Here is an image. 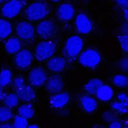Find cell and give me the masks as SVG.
<instances>
[{"label": "cell", "mask_w": 128, "mask_h": 128, "mask_svg": "<svg viewBox=\"0 0 128 128\" xmlns=\"http://www.w3.org/2000/svg\"><path fill=\"white\" fill-rule=\"evenodd\" d=\"M12 114L11 110L8 106H0V122H4L10 120Z\"/></svg>", "instance_id": "obj_25"}, {"label": "cell", "mask_w": 128, "mask_h": 128, "mask_svg": "<svg viewBox=\"0 0 128 128\" xmlns=\"http://www.w3.org/2000/svg\"><path fill=\"white\" fill-rule=\"evenodd\" d=\"M102 84V82L98 78L90 80L85 86V90L90 94H96L98 88Z\"/></svg>", "instance_id": "obj_21"}, {"label": "cell", "mask_w": 128, "mask_h": 128, "mask_svg": "<svg viewBox=\"0 0 128 128\" xmlns=\"http://www.w3.org/2000/svg\"><path fill=\"white\" fill-rule=\"evenodd\" d=\"M66 66V60L59 56L52 57L47 62V66L48 70L54 72H58L62 71Z\"/></svg>", "instance_id": "obj_13"}, {"label": "cell", "mask_w": 128, "mask_h": 128, "mask_svg": "<svg viewBox=\"0 0 128 128\" xmlns=\"http://www.w3.org/2000/svg\"><path fill=\"white\" fill-rule=\"evenodd\" d=\"M8 0H0V4L1 3H3L4 2H6V1H8Z\"/></svg>", "instance_id": "obj_38"}, {"label": "cell", "mask_w": 128, "mask_h": 128, "mask_svg": "<svg viewBox=\"0 0 128 128\" xmlns=\"http://www.w3.org/2000/svg\"></svg>", "instance_id": "obj_41"}, {"label": "cell", "mask_w": 128, "mask_h": 128, "mask_svg": "<svg viewBox=\"0 0 128 128\" xmlns=\"http://www.w3.org/2000/svg\"><path fill=\"white\" fill-rule=\"evenodd\" d=\"M28 80L30 83L33 86H41L47 80L46 72L42 67H35L30 71L28 74Z\"/></svg>", "instance_id": "obj_7"}, {"label": "cell", "mask_w": 128, "mask_h": 128, "mask_svg": "<svg viewBox=\"0 0 128 128\" xmlns=\"http://www.w3.org/2000/svg\"><path fill=\"white\" fill-rule=\"evenodd\" d=\"M124 128H128V126H126Z\"/></svg>", "instance_id": "obj_40"}, {"label": "cell", "mask_w": 128, "mask_h": 128, "mask_svg": "<svg viewBox=\"0 0 128 128\" xmlns=\"http://www.w3.org/2000/svg\"><path fill=\"white\" fill-rule=\"evenodd\" d=\"M21 45L19 40L15 37L10 38L6 42L4 49L6 52L10 54H17L20 49Z\"/></svg>", "instance_id": "obj_17"}, {"label": "cell", "mask_w": 128, "mask_h": 128, "mask_svg": "<svg viewBox=\"0 0 128 128\" xmlns=\"http://www.w3.org/2000/svg\"><path fill=\"white\" fill-rule=\"evenodd\" d=\"M55 44L49 40L39 42L34 50V56L38 61L42 62L50 58L56 52Z\"/></svg>", "instance_id": "obj_3"}, {"label": "cell", "mask_w": 128, "mask_h": 128, "mask_svg": "<svg viewBox=\"0 0 128 128\" xmlns=\"http://www.w3.org/2000/svg\"><path fill=\"white\" fill-rule=\"evenodd\" d=\"M76 26L78 31L83 34L89 33L92 29L91 21L84 14H80L77 16L76 20Z\"/></svg>", "instance_id": "obj_10"}, {"label": "cell", "mask_w": 128, "mask_h": 128, "mask_svg": "<svg viewBox=\"0 0 128 128\" xmlns=\"http://www.w3.org/2000/svg\"><path fill=\"white\" fill-rule=\"evenodd\" d=\"M124 61H125V63H126V70H128V58L126 59V60H124Z\"/></svg>", "instance_id": "obj_37"}, {"label": "cell", "mask_w": 128, "mask_h": 128, "mask_svg": "<svg viewBox=\"0 0 128 128\" xmlns=\"http://www.w3.org/2000/svg\"><path fill=\"white\" fill-rule=\"evenodd\" d=\"M27 128H40L37 124H31L27 127Z\"/></svg>", "instance_id": "obj_36"}, {"label": "cell", "mask_w": 128, "mask_h": 128, "mask_svg": "<svg viewBox=\"0 0 128 128\" xmlns=\"http://www.w3.org/2000/svg\"><path fill=\"white\" fill-rule=\"evenodd\" d=\"M113 82L118 87H125L128 85V78L122 74H118L114 76Z\"/></svg>", "instance_id": "obj_26"}, {"label": "cell", "mask_w": 128, "mask_h": 128, "mask_svg": "<svg viewBox=\"0 0 128 128\" xmlns=\"http://www.w3.org/2000/svg\"><path fill=\"white\" fill-rule=\"evenodd\" d=\"M120 32L122 35H128V23H124L122 25Z\"/></svg>", "instance_id": "obj_31"}, {"label": "cell", "mask_w": 128, "mask_h": 128, "mask_svg": "<svg viewBox=\"0 0 128 128\" xmlns=\"http://www.w3.org/2000/svg\"><path fill=\"white\" fill-rule=\"evenodd\" d=\"M69 98V95L67 93L58 94L51 97L50 103L52 107L59 108L65 106L68 102Z\"/></svg>", "instance_id": "obj_16"}, {"label": "cell", "mask_w": 128, "mask_h": 128, "mask_svg": "<svg viewBox=\"0 0 128 128\" xmlns=\"http://www.w3.org/2000/svg\"><path fill=\"white\" fill-rule=\"evenodd\" d=\"M55 30L56 27L54 23L50 20H45L40 22L36 27L38 34L44 39H48L52 37Z\"/></svg>", "instance_id": "obj_9"}, {"label": "cell", "mask_w": 128, "mask_h": 128, "mask_svg": "<svg viewBox=\"0 0 128 128\" xmlns=\"http://www.w3.org/2000/svg\"><path fill=\"white\" fill-rule=\"evenodd\" d=\"M109 128H122V124L119 121H114L110 125Z\"/></svg>", "instance_id": "obj_32"}, {"label": "cell", "mask_w": 128, "mask_h": 128, "mask_svg": "<svg viewBox=\"0 0 128 128\" xmlns=\"http://www.w3.org/2000/svg\"><path fill=\"white\" fill-rule=\"evenodd\" d=\"M14 128H27L28 122L27 119L18 116L14 118Z\"/></svg>", "instance_id": "obj_27"}, {"label": "cell", "mask_w": 128, "mask_h": 128, "mask_svg": "<svg viewBox=\"0 0 128 128\" xmlns=\"http://www.w3.org/2000/svg\"><path fill=\"white\" fill-rule=\"evenodd\" d=\"M63 85L62 78L57 75H54L47 80L46 88L51 93H58L62 90Z\"/></svg>", "instance_id": "obj_11"}, {"label": "cell", "mask_w": 128, "mask_h": 128, "mask_svg": "<svg viewBox=\"0 0 128 128\" xmlns=\"http://www.w3.org/2000/svg\"><path fill=\"white\" fill-rule=\"evenodd\" d=\"M26 4L25 0H10L2 6V14L8 18H15L20 14Z\"/></svg>", "instance_id": "obj_4"}, {"label": "cell", "mask_w": 128, "mask_h": 128, "mask_svg": "<svg viewBox=\"0 0 128 128\" xmlns=\"http://www.w3.org/2000/svg\"><path fill=\"white\" fill-rule=\"evenodd\" d=\"M16 94L19 99L26 102L32 101L36 96L34 89L31 86L26 85L17 90Z\"/></svg>", "instance_id": "obj_14"}, {"label": "cell", "mask_w": 128, "mask_h": 128, "mask_svg": "<svg viewBox=\"0 0 128 128\" xmlns=\"http://www.w3.org/2000/svg\"><path fill=\"white\" fill-rule=\"evenodd\" d=\"M118 40L122 50L128 53V35H121L118 36Z\"/></svg>", "instance_id": "obj_28"}, {"label": "cell", "mask_w": 128, "mask_h": 128, "mask_svg": "<svg viewBox=\"0 0 128 128\" xmlns=\"http://www.w3.org/2000/svg\"><path fill=\"white\" fill-rule=\"evenodd\" d=\"M0 128H14V126L8 124H2L0 125Z\"/></svg>", "instance_id": "obj_34"}, {"label": "cell", "mask_w": 128, "mask_h": 128, "mask_svg": "<svg viewBox=\"0 0 128 128\" xmlns=\"http://www.w3.org/2000/svg\"><path fill=\"white\" fill-rule=\"evenodd\" d=\"M3 97V90L2 86L0 84V100L2 99Z\"/></svg>", "instance_id": "obj_35"}, {"label": "cell", "mask_w": 128, "mask_h": 128, "mask_svg": "<svg viewBox=\"0 0 128 128\" xmlns=\"http://www.w3.org/2000/svg\"><path fill=\"white\" fill-rule=\"evenodd\" d=\"M12 79V74L11 71L8 69H5L1 71L0 73V84L2 86L8 85Z\"/></svg>", "instance_id": "obj_23"}, {"label": "cell", "mask_w": 128, "mask_h": 128, "mask_svg": "<svg viewBox=\"0 0 128 128\" xmlns=\"http://www.w3.org/2000/svg\"><path fill=\"white\" fill-rule=\"evenodd\" d=\"M81 104L85 111L92 112L97 108V102L92 98L88 96H84L80 99Z\"/></svg>", "instance_id": "obj_19"}, {"label": "cell", "mask_w": 128, "mask_h": 128, "mask_svg": "<svg viewBox=\"0 0 128 128\" xmlns=\"http://www.w3.org/2000/svg\"><path fill=\"white\" fill-rule=\"evenodd\" d=\"M50 0L53 2H58V1H60V0Z\"/></svg>", "instance_id": "obj_39"}, {"label": "cell", "mask_w": 128, "mask_h": 128, "mask_svg": "<svg viewBox=\"0 0 128 128\" xmlns=\"http://www.w3.org/2000/svg\"><path fill=\"white\" fill-rule=\"evenodd\" d=\"M33 61L32 53L27 49L20 50L14 58V63L20 68H28Z\"/></svg>", "instance_id": "obj_8"}, {"label": "cell", "mask_w": 128, "mask_h": 128, "mask_svg": "<svg viewBox=\"0 0 128 128\" xmlns=\"http://www.w3.org/2000/svg\"><path fill=\"white\" fill-rule=\"evenodd\" d=\"M124 18L126 21L128 23V7L124 9Z\"/></svg>", "instance_id": "obj_33"}, {"label": "cell", "mask_w": 128, "mask_h": 128, "mask_svg": "<svg viewBox=\"0 0 128 128\" xmlns=\"http://www.w3.org/2000/svg\"><path fill=\"white\" fill-rule=\"evenodd\" d=\"M117 4L120 7L126 8L128 7V0H114Z\"/></svg>", "instance_id": "obj_30"}, {"label": "cell", "mask_w": 128, "mask_h": 128, "mask_svg": "<svg viewBox=\"0 0 128 128\" xmlns=\"http://www.w3.org/2000/svg\"><path fill=\"white\" fill-rule=\"evenodd\" d=\"M101 60L100 54L94 50L88 49L82 52L78 57L79 62L84 66L94 68L99 64Z\"/></svg>", "instance_id": "obj_5"}, {"label": "cell", "mask_w": 128, "mask_h": 128, "mask_svg": "<svg viewBox=\"0 0 128 128\" xmlns=\"http://www.w3.org/2000/svg\"><path fill=\"white\" fill-rule=\"evenodd\" d=\"M83 47V41L78 36H72L66 40L63 52L68 60H74L79 55Z\"/></svg>", "instance_id": "obj_1"}, {"label": "cell", "mask_w": 128, "mask_h": 128, "mask_svg": "<svg viewBox=\"0 0 128 128\" xmlns=\"http://www.w3.org/2000/svg\"><path fill=\"white\" fill-rule=\"evenodd\" d=\"M112 108L120 112H126L128 110V96L125 94L118 96L117 100L112 104Z\"/></svg>", "instance_id": "obj_15"}, {"label": "cell", "mask_w": 128, "mask_h": 128, "mask_svg": "<svg viewBox=\"0 0 128 128\" xmlns=\"http://www.w3.org/2000/svg\"><path fill=\"white\" fill-rule=\"evenodd\" d=\"M12 31V28L10 22L6 20L0 18V40L8 37Z\"/></svg>", "instance_id": "obj_20"}, {"label": "cell", "mask_w": 128, "mask_h": 128, "mask_svg": "<svg viewBox=\"0 0 128 128\" xmlns=\"http://www.w3.org/2000/svg\"><path fill=\"white\" fill-rule=\"evenodd\" d=\"M19 98L16 94H10L4 98V102L8 108H13L17 106L18 103Z\"/></svg>", "instance_id": "obj_24"}, {"label": "cell", "mask_w": 128, "mask_h": 128, "mask_svg": "<svg viewBox=\"0 0 128 128\" xmlns=\"http://www.w3.org/2000/svg\"><path fill=\"white\" fill-rule=\"evenodd\" d=\"M16 32L19 38L24 40H32L35 36L34 26L26 21H21L16 26Z\"/></svg>", "instance_id": "obj_6"}, {"label": "cell", "mask_w": 128, "mask_h": 128, "mask_svg": "<svg viewBox=\"0 0 128 128\" xmlns=\"http://www.w3.org/2000/svg\"><path fill=\"white\" fill-rule=\"evenodd\" d=\"M18 114L26 119L31 118L34 114V111L32 106L28 104H24L20 106L18 110Z\"/></svg>", "instance_id": "obj_22"}, {"label": "cell", "mask_w": 128, "mask_h": 128, "mask_svg": "<svg viewBox=\"0 0 128 128\" xmlns=\"http://www.w3.org/2000/svg\"><path fill=\"white\" fill-rule=\"evenodd\" d=\"M13 86L14 88L18 90L24 86V80L22 77L18 76L16 77L13 82Z\"/></svg>", "instance_id": "obj_29"}, {"label": "cell", "mask_w": 128, "mask_h": 128, "mask_svg": "<svg viewBox=\"0 0 128 128\" xmlns=\"http://www.w3.org/2000/svg\"><path fill=\"white\" fill-rule=\"evenodd\" d=\"M113 90L112 88L108 86L102 84L98 90L96 95L97 98L101 101L108 102L113 96Z\"/></svg>", "instance_id": "obj_18"}, {"label": "cell", "mask_w": 128, "mask_h": 128, "mask_svg": "<svg viewBox=\"0 0 128 128\" xmlns=\"http://www.w3.org/2000/svg\"><path fill=\"white\" fill-rule=\"evenodd\" d=\"M47 5L42 2H34L28 6L25 14L28 20L38 21L44 18L48 14Z\"/></svg>", "instance_id": "obj_2"}, {"label": "cell", "mask_w": 128, "mask_h": 128, "mask_svg": "<svg viewBox=\"0 0 128 128\" xmlns=\"http://www.w3.org/2000/svg\"><path fill=\"white\" fill-rule=\"evenodd\" d=\"M74 10L73 6L70 4H63L57 9L56 14L60 19L67 21L71 20L74 16Z\"/></svg>", "instance_id": "obj_12"}]
</instances>
